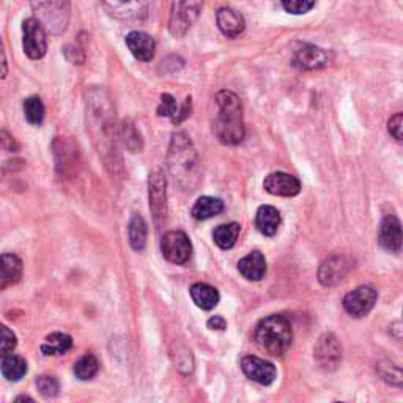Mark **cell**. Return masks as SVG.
Returning a JSON list of instances; mask_svg holds the SVG:
<instances>
[{
	"mask_svg": "<svg viewBox=\"0 0 403 403\" xmlns=\"http://www.w3.org/2000/svg\"><path fill=\"white\" fill-rule=\"evenodd\" d=\"M17 345V340L15 332L7 328L5 325L0 323V358H5L11 355L15 351Z\"/></svg>",
	"mask_w": 403,
	"mask_h": 403,
	"instance_id": "obj_33",
	"label": "cell"
},
{
	"mask_svg": "<svg viewBox=\"0 0 403 403\" xmlns=\"http://www.w3.org/2000/svg\"><path fill=\"white\" fill-rule=\"evenodd\" d=\"M161 252L173 265H184L192 256V244L188 235L182 230L167 232L161 240Z\"/></svg>",
	"mask_w": 403,
	"mask_h": 403,
	"instance_id": "obj_8",
	"label": "cell"
},
{
	"mask_svg": "<svg viewBox=\"0 0 403 403\" xmlns=\"http://www.w3.org/2000/svg\"><path fill=\"white\" fill-rule=\"evenodd\" d=\"M0 148L5 152H17L20 145L13 135H10L7 131H0Z\"/></svg>",
	"mask_w": 403,
	"mask_h": 403,
	"instance_id": "obj_39",
	"label": "cell"
},
{
	"mask_svg": "<svg viewBox=\"0 0 403 403\" xmlns=\"http://www.w3.org/2000/svg\"><path fill=\"white\" fill-rule=\"evenodd\" d=\"M378 375L381 376V380H384L389 384H393L395 388H402V372L400 367L393 361H381L376 365Z\"/></svg>",
	"mask_w": 403,
	"mask_h": 403,
	"instance_id": "obj_31",
	"label": "cell"
},
{
	"mask_svg": "<svg viewBox=\"0 0 403 403\" xmlns=\"http://www.w3.org/2000/svg\"><path fill=\"white\" fill-rule=\"evenodd\" d=\"M45 104H43L38 96H30L24 101V115H26V120L30 125L40 126L43 120H45Z\"/></svg>",
	"mask_w": 403,
	"mask_h": 403,
	"instance_id": "obj_30",
	"label": "cell"
},
{
	"mask_svg": "<svg viewBox=\"0 0 403 403\" xmlns=\"http://www.w3.org/2000/svg\"><path fill=\"white\" fill-rule=\"evenodd\" d=\"M122 135H123V142H125V145L129 152L138 153L142 150V147H144V144H142V135L131 122H126L125 125H123Z\"/></svg>",
	"mask_w": 403,
	"mask_h": 403,
	"instance_id": "obj_32",
	"label": "cell"
},
{
	"mask_svg": "<svg viewBox=\"0 0 403 403\" xmlns=\"http://www.w3.org/2000/svg\"><path fill=\"white\" fill-rule=\"evenodd\" d=\"M240 232H241V226L238 224V222L222 224L214 228L213 240H214V243L221 247V249H224V251L232 249V247L237 244Z\"/></svg>",
	"mask_w": 403,
	"mask_h": 403,
	"instance_id": "obj_26",
	"label": "cell"
},
{
	"mask_svg": "<svg viewBox=\"0 0 403 403\" xmlns=\"http://www.w3.org/2000/svg\"><path fill=\"white\" fill-rule=\"evenodd\" d=\"M71 349H73V339L65 332L49 334L41 345V351L45 353L46 356L65 355V353Z\"/></svg>",
	"mask_w": 403,
	"mask_h": 403,
	"instance_id": "obj_25",
	"label": "cell"
},
{
	"mask_svg": "<svg viewBox=\"0 0 403 403\" xmlns=\"http://www.w3.org/2000/svg\"><path fill=\"white\" fill-rule=\"evenodd\" d=\"M378 300V293L374 287L370 285H361V287L350 291L345 295L342 305L346 314L355 318L365 317L372 309L375 307V302Z\"/></svg>",
	"mask_w": 403,
	"mask_h": 403,
	"instance_id": "obj_11",
	"label": "cell"
},
{
	"mask_svg": "<svg viewBox=\"0 0 403 403\" xmlns=\"http://www.w3.org/2000/svg\"><path fill=\"white\" fill-rule=\"evenodd\" d=\"M254 340L260 350L279 358L284 356L291 346L293 331L290 321L282 315H270L258 321L254 331Z\"/></svg>",
	"mask_w": 403,
	"mask_h": 403,
	"instance_id": "obj_4",
	"label": "cell"
},
{
	"mask_svg": "<svg viewBox=\"0 0 403 403\" xmlns=\"http://www.w3.org/2000/svg\"><path fill=\"white\" fill-rule=\"evenodd\" d=\"M222 212H224V202L221 198L203 196L197 198V202L191 210V214L197 221H207L221 214Z\"/></svg>",
	"mask_w": 403,
	"mask_h": 403,
	"instance_id": "obj_23",
	"label": "cell"
},
{
	"mask_svg": "<svg viewBox=\"0 0 403 403\" xmlns=\"http://www.w3.org/2000/svg\"><path fill=\"white\" fill-rule=\"evenodd\" d=\"M238 271L247 281H262L266 274V258L260 251H252L238 262Z\"/></svg>",
	"mask_w": 403,
	"mask_h": 403,
	"instance_id": "obj_21",
	"label": "cell"
},
{
	"mask_svg": "<svg viewBox=\"0 0 403 403\" xmlns=\"http://www.w3.org/2000/svg\"><path fill=\"white\" fill-rule=\"evenodd\" d=\"M218 115H216L213 131L221 144L238 145L243 142L246 128L243 120V106L233 91L221 90L216 95Z\"/></svg>",
	"mask_w": 403,
	"mask_h": 403,
	"instance_id": "obj_2",
	"label": "cell"
},
{
	"mask_svg": "<svg viewBox=\"0 0 403 403\" xmlns=\"http://www.w3.org/2000/svg\"><path fill=\"white\" fill-rule=\"evenodd\" d=\"M158 115L159 117H173L177 114V101L175 98L169 93H164L163 96H161V103L158 106Z\"/></svg>",
	"mask_w": 403,
	"mask_h": 403,
	"instance_id": "obj_36",
	"label": "cell"
},
{
	"mask_svg": "<svg viewBox=\"0 0 403 403\" xmlns=\"http://www.w3.org/2000/svg\"><path fill=\"white\" fill-rule=\"evenodd\" d=\"M46 30L36 17H27L22 22V47L29 59L40 60L46 55L47 41Z\"/></svg>",
	"mask_w": 403,
	"mask_h": 403,
	"instance_id": "obj_7",
	"label": "cell"
},
{
	"mask_svg": "<svg viewBox=\"0 0 403 403\" xmlns=\"http://www.w3.org/2000/svg\"><path fill=\"white\" fill-rule=\"evenodd\" d=\"M191 110H192V99L191 96H188L184 99V104L182 106V109H179V112L172 117V122L175 123V125H179V123H183L191 115Z\"/></svg>",
	"mask_w": 403,
	"mask_h": 403,
	"instance_id": "obj_38",
	"label": "cell"
},
{
	"mask_svg": "<svg viewBox=\"0 0 403 403\" xmlns=\"http://www.w3.org/2000/svg\"><path fill=\"white\" fill-rule=\"evenodd\" d=\"M263 188L271 196L295 197L301 192V182L285 172H272L265 178Z\"/></svg>",
	"mask_w": 403,
	"mask_h": 403,
	"instance_id": "obj_15",
	"label": "cell"
},
{
	"mask_svg": "<svg viewBox=\"0 0 403 403\" xmlns=\"http://www.w3.org/2000/svg\"><path fill=\"white\" fill-rule=\"evenodd\" d=\"M27 374V362L22 356L8 355L2 362V375L8 381H20Z\"/></svg>",
	"mask_w": 403,
	"mask_h": 403,
	"instance_id": "obj_28",
	"label": "cell"
},
{
	"mask_svg": "<svg viewBox=\"0 0 403 403\" xmlns=\"http://www.w3.org/2000/svg\"><path fill=\"white\" fill-rule=\"evenodd\" d=\"M216 22H218L221 32L228 36V38H237L246 29V21L243 15L227 7L218 10V13H216Z\"/></svg>",
	"mask_w": 403,
	"mask_h": 403,
	"instance_id": "obj_20",
	"label": "cell"
},
{
	"mask_svg": "<svg viewBox=\"0 0 403 403\" xmlns=\"http://www.w3.org/2000/svg\"><path fill=\"white\" fill-rule=\"evenodd\" d=\"M147 235H148V227H147L145 219L142 218L140 214H134L128 227L129 243H131V247L134 251L142 252L145 249Z\"/></svg>",
	"mask_w": 403,
	"mask_h": 403,
	"instance_id": "obj_27",
	"label": "cell"
},
{
	"mask_svg": "<svg viewBox=\"0 0 403 403\" xmlns=\"http://www.w3.org/2000/svg\"><path fill=\"white\" fill-rule=\"evenodd\" d=\"M332 61V54L314 45H301L295 51L293 65L302 70H320Z\"/></svg>",
	"mask_w": 403,
	"mask_h": 403,
	"instance_id": "obj_13",
	"label": "cell"
},
{
	"mask_svg": "<svg viewBox=\"0 0 403 403\" xmlns=\"http://www.w3.org/2000/svg\"><path fill=\"white\" fill-rule=\"evenodd\" d=\"M281 213L277 212V208L271 205H263L257 210L256 226L258 232L265 235V237H274L279 227H281Z\"/></svg>",
	"mask_w": 403,
	"mask_h": 403,
	"instance_id": "obj_22",
	"label": "cell"
},
{
	"mask_svg": "<svg viewBox=\"0 0 403 403\" xmlns=\"http://www.w3.org/2000/svg\"><path fill=\"white\" fill-rule=\"evenodd\" d=\"M350 271V262L342 256H334L325 260L318 270V281L325 287L339 284Z\"/></svg>",
	"mask_w": 403,
	"mask_h": 403,
	"instance_id": "obj_16",
	"label": "cell"
},
{
	"mask_svg": "<svg viewBox=\"0 0 403 403\" xmlns=\"http://www.w3.org/2000/svg\"><path fill=\"white\" fill-rule=\"evenodd\" d=\"M388 131L393 135L395 140L402 142L403 139V114H395L394 117H390V120L388 122Z\"/></svg>",
	"mask_w": 403,
	"mask_h": 403,
	"instance_id": "obj_37",
	"label": "cell"
},
{
	"mask_svg": "<svg viewBox=\"0 0 403 403\" xmlns=\"http://www.w3.org/2000/svg\"><path fill=\"white\" fill-rule=\"evenodd\" d=\"M98 370H99L98 359L93 355H90V353H87V355L80 358L73 367L74 375H76V378L80 381H87V380H91V378H95Z\"/></svg>",
	"mask_w": 403,
	"mask_h": 403,
	"instance_id": "obj_29",
	"label": "cell"
},
{
	"mask_svg": "<svg viewBox=\"0 0 403 403\" xmlns=\"http://www.w3.org/2000/svg\"><path fill=\"white\" fill-rule=\"evenodd\" d=\"M203 7V0H172L169 32L175 38H182L189 32L198 20Z\"/></svg>",
	"mask_w": 403,
	"mask_h": 403,
	"instance_id": "obj_6",
	"label": "cell"
},
{
	"mask_svg": "<svg viewBox=\"0 0 403 403\" xmlns=\"http://www.w3.org/2000/svg\"><path fill=\"white\" fill-rule=\"evenodd\" d=\"M101 2L109 15L122 22H144L148 13L147 0H101Z\"/></svg>",
	"mask_w": 403,
	"mask_h": 403,
	"instance_id": "obj_9",
	"label": "cell"
},
{
	"mask_svg": "<svg viewBox=\"0 0 403 403\" xmlns=\"http://www.w3.org/2000/svg\"><path fill=\"white\" fill-rule=\"evenodd\" d=\"M378 241L381 247L389 252H400L402 249V224L397 216L389 214L381 221Z\"/></svg>",
	"mask_w": 403,
	"mask_h": 403,
	"instance_id": "obj_17",
	"label": "cell"
},
{
	"mask_svg": "<svg viewBox=\"0 0 403 403\" xmlns=\"http://www.w3.org/2000/svg\"><path fill=\"white\" fill-rule=\"evenodd\" d=\"M87 122L104 159L110 156V164H115V115L108 93L91 90L87 98Z\"/></svg>",
	"mask_w": 403,
	"mask_h": 403,
	"instance_id": "obj_1",
	"label": "cell"
},
{
	"mask_svg": "<svg viewBox=\"0 0 403 403\" xmlns=\"http://www.w3.org/2000/svg\"><path fill=\"white\" fill-rule=\"evenodd\" d=\"M167 179L161 169L153 170L148 179V197H150V210L158 227L166 221L167 214Z\"/></svg>",
	"mask_w": 403,
	"mask_h": 403,
	"instance_id": "obj_10",
	"label": "cell"
},
{
	"mask_svg": "<svg viewBox=\"0 0 403 403\" xmlns=\"http://www.w3.org/2000/svg\"><path fill=\"white\" fill-rule=\"evenodd\" d=\"M167 166L175 182L184 189L194 188L198 179V154L184 133L172 135Z\"/></svg>",
	"mask_w": 403,
	"mask_h": 403,
	"instance_id": "obj_3",
	"label": "cell"
},
{
	"mask_svg": "<svg viewBox=\"0 0 403 403\" xmlns=\"http://www.w3.org/2000/svg\"><path fill=\"white\" fill-rule=\"evenodd\" d=\"M314 358L321 369L336 370L342 362V345L331 332L323 334L314 349Z\"/></svg>",
	"mask_w": 403,
	"mask_h": 403,
	"instance_id": "obj_12",
	"label": "cell"
},
{
	"mask_svg": "<svg viewBox=\"0 0 403 403\" xmlns=\"http://www.w3.org/2000/svg\"><path fill=\"white\" fill-rule=\"evenodd\" d=\"M36 20L46 34L64 35L71 20V0H30Z\"/></svg>",
	"mask_w": 403,
	"mask_h": 403,
	"instance_id": "obj_5",
	"label": "cell"
},
{
	"mask_svg": "<svg viewBox=\"0 0 403 403\" xmlns=\"http://www.w3.org/2000/svg\"><path fill=\"white\" fill-rule=\"evenodd\" d=\"M191 298L197 307L203 309V311H212L219 302V291L212 285L197 282L191 287Z\"/></svg>",
	"mask_w": 403,
	"mask_h": 403,
	"instance_id": "obj_24",
	"label": "cell"
},
{
	"mask_svg": "<svg viewBox=\"0 0 403 403\" xmlns=\"http://www.w3.org/2000/svg\"><path fill=\"white\" fill-rule=\"evenodd\" d=\"M36 388H38L40 394L45 397V399H54V397L59 394V389H60L57 378L47 376V375L38 376V380H36Z\"/></svg>",
	"mask_w": 403,
	"mask_h": 403,
	"instance_id": "obj_34",
	"label": "cell"
},
{
	"mask_svg": "<svg viewBox=\"0 0 403 403\" xmlns=\"http://www.w3.org/2000/svg\"><path fill=\"white\" fill-rule=\"evenodd\" d=\"M126 46L139 61L153 60L154 52H156V43H154L153 36L145 32H139V30L128 34Z\"/></svg>",
	"mask_w": 403,
	"mask_h": 403,
	"instance_id": "obj_18",
	"label": "cell"
},
{
	"mask_svg": "<svg viewBox=\"0 0 403 403\" xmlns=\"http://www.w3.org/2000/svg\"><path fill=\"white\" fill-rule=\"evenodd\" d=\"M241 370L249 380L263 384V386H268L277 376L274 364L257 356H244L241 359Z\"/></svg>",
	"mask_w": 403,
	"mask_h": 403,
	"instance_id": "obj_14",
	"label": "cell"
},
{
	"mask_svg": "<svg viewBox=\"0 0 403 403\" xmlns=\"http://www.w3.org/2000/svg\"><path fill=\"white\" fill-rule=\"evenodd\" d=\"M22 260L15 254L0 256V290L13 287L22 277Z\"/></svg>",
	"mask_w": 403,
	"mask_h": 403,
	"instance_id": "obj_19",
	"label": "cell"
},
{
	"mask_svg": "<svg viewBox=\"0 0 403 403\" xmlns=\"http://www.w3.org/2000/svg\"><path fill=\"white\" fill-rule=\"evenodd\" d=\"M281 3L290 15H306L315 7V0H281Z\"/></svg>",
	"mask_w": 403,
	"mask_h": 403,
	"instance_id": "obj_35",
	"label": "cell"
},
{
	"mask_svg": "<svg viewBox=\"0 0 403 403\" xmlns=\"http://www.w3.org/2000/svg\"><path fill=\"white\" fill-rule=\"evenodd\" d=\"M207 325L210 330H213V331H224L227 328V321L222 317H219V315H214V317L208 320Z\"/></svg>",
	"mask_w": 403,
	"mask_h": 403,
	"instance_id": "obj_41",
	"label": "cell"
},
{
	"mask_svg": "<svg viewBox=\"0 0 403 403\" xmlns=\"http://www.w3.org/2000/svg\"><path fill=\"white\" fill-rule=\"evenodd\" d=\"M8 74V64L7 55H5V47L2 43V36H0V79H5Z\"/></svg>",
	"mask_w": 403,
	"mask_h": 403,
	"instance_id": "obj_40",
	"label": "cell"
}]
</instances>
